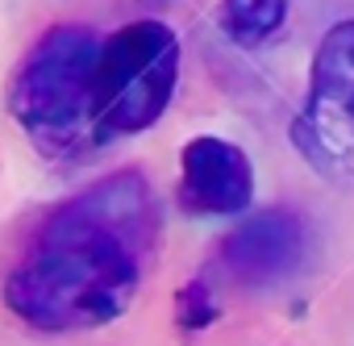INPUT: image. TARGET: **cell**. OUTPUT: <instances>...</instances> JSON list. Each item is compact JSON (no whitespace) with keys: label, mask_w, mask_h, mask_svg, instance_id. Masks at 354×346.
<instances>
[{"label":"cell","mask_w":354,"mask_h":346,"mask_svg":"<svg viewBox=\"0 0 354 346\" xmlns=\"http://www.w3.org/2000/svg\"><path fill=\"white\" fill-rule=\"evenodd\" d=\"M158 238V201L142 171H113L59 205L5 284V304L34 329L67 334L117 321Z\"/></svg>","instance_id":"6da1fadb"},{"label":"cell","mask_w":354,"mask_h":346,"mask_svg":"<svg viewBox=\"0 0 354 346\" xmlns=\"http://www.w3.org/2000/svg\"><path fill=\"white\" fill-rule=\"evenodd\" d=\"M180 84V38L167 21L142 17L100 38L92 67V142L150 129Z\"/></svg>","instance_id":"7a4b0ae2"},{"label":"cell","mask_w":354,"mask_h":346,"mask_svg":"<svg viewBox=\"0 0 354 346\" xmlns=\"http://www.w3.org/2000/svg\"><path fill=\"white\" fill-rule=\"evenodd\" d=\"M100 38L88 26H55L26 55L9 88L13 121L50 154L75 150V142L92 138V67Z\"/></svg>","instance_id":"3957f363"},{"label":"cell","mask_w":354,"mask_h":346,"mask_svg":"<svg viewBox=\"0 0 354 346\" xmlns=\"http://www.w3.org/2000/svg\"><path fill=\"white\" fill-rule=\"evenodd\" d=\"M292 146L321 180L354 184V17L337 21L313 55Z\"/></svg>","instance_id":"277c9868"},{"label":"cell","mask_w":354,"mask_h":346,"mask_svg":"<svg viewBox=\"0 0 354 346\" xmlns=\"http://www.w3.org/2000/svg\"><path fill=\"white\" fill-rule=\"evenodd\" d=\"M313 255V230L292 209H263L234 226L221 242V267L242 288H275L304 271Z\"/></svg>","instance_id":"5b68a950"},{"label":"cell","mask_w":354,"mask_h":346,"mask_svg":"<svg viewBox=\"0 0 354 346\" xmlns=\"http://www.w3.org/2000/svg\"><path fill=\"white\" fill-rule=\"evenodd\" d=\"M254 201V167L238 142L201 134L180 150V205L205 217H238Z\"/></svg>","instance_id":"8992f818"},{"label":"cell","mask_w":354,"mask_h":346,"mask_svg":"<svg viewBox=\"0 0 354 346\" xmlns=\"http://www.w3.org/2000/svg\"><path fill=\"white\" fill-rule=\"evenodd\" d=\"M221 34L238 46H263L288 21V0H221Z\"/></svg>","instance_id":"52a82bcc"},{"label":"cell","mask_w":354,"mask_h":346,"mask_svg":"<svg viewBox=\"0 0 354 346\" xmlns=\"http://www.w3.org/2000/svg\"><path fill=\"white\" fill-rule=\"evenodd\" d=\"M217 313H221V304H217V296H213V288L205 280L184 284L180 296H175V321L184 329H205V325L217 321Z\"/></svg>","instance_id":"ba28073f"}]
</instances>
